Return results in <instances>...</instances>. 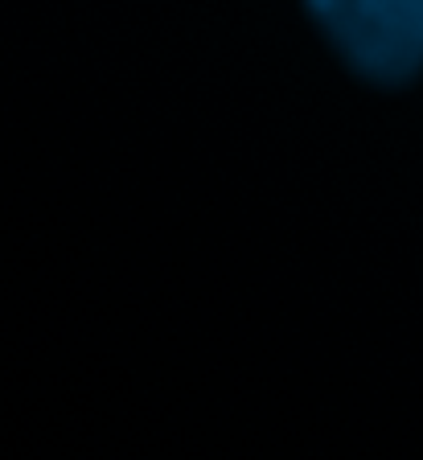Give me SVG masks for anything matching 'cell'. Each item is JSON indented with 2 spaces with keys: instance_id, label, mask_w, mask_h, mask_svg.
<instances>
[{
  "instance_id": "obj_1",
  "label": "cell",
  "mask_w": 423,
  "mask_h": 460,
  "mask_svg": "<svg viewBox=\"0 0 423 460\" xmlns=\"http://www.w3.org/2000/svg\"><path fill=\"white\" fill-rule=\"evenodd\" d=\"M337 58L375 86L423 70V0H304Z\"/></svg>"
}]
</instances>
